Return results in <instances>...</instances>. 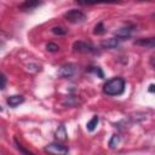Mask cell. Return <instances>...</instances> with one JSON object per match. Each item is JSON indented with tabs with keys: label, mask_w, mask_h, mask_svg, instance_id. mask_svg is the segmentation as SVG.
<instances>
[{
	"label": "cell",
	"mask_w": 155,
	"mask_h": 155,
	"mask_svg": "<svg viewBox=\"0 0 155 155\" xmlns=\"http://www.w3.org/2000/svg\"><path fill=\"white\" fill-rule=\"evenodd\" d=\"M121 0H76L79 5H96V4H115Z\"/></svg>",
	"instance_id": "obj_10"
},
{
	"label": "cell",
	"mask_w": 155,
	"mask_h": 155,
	"mask_svg": "<svg viewBox=\"0 0 155 155\" xmlns=\"http://www.w3.org/2000/svg\"><path fill=\"white\" fill-rule=\"evenodd\" d=\"M16 145H17V149H18V150H21L22 153H25V154H30V151H29V150H25V149H24V148H23V147H22V145H21V144L17 142V140H16Z\"/></svg>",
	"instance_id": "obj_19"
},
{
	"label": "cell",
	"mask_w": 155,
	"mask_h": 155,
	"mask_svg": "<svg viewBox=\"0 0 155 155\" xmlns=\"http://www.w3.org/2000/svg\"><path fill=\"white\" fill-rule=\"evenodd\" d=\"M148 90H149V92L155 93V84H150V85H149V87H148Z\"/></svg>",
	"instance_id": "obj_21"
},
{
	"label": "cell",
	"mask_w": 155,
	"mask_h": 155,
	"mask_svg": "<svg viewBox=\"0 0 155 155\" xmlns=\"http://www.w3.org/2000/svg\"><path fill=\"white\" fill-rule=\"evenodd\" d=\"M126 82L122 78H113L103 85V92L107 96H120L125 92Z\"/></svg>",
	"instance_id": "obj_1"
},
{
	"label": "cell",
	"mask_w": 155,
	"mask_h": 155,
	"mask_svg": "<svg viewBox=\"0 0 155 155\" xmlns=\"http://www.w3.org/2000/svg\"><path fill=\"white\" fill-rule=\"evenodd\" d=\"M52 33L56 34V35H64L67 33V30L64 28H62V27H53L52 28Z\"/></svg>",
	"instance_id": "obj_17"
},
{
	"label": "cell",
	"mask_w": 155,
	"mask_h": 155,
	"mask_svg": "<svg viewBox=\"0 0 155 155\" xmlns=\"http://www.w3.org/2000/svg\"><path fill=\"white\" fill-rule=\"evenodd\" d=\"M46 50H47L48 52H57V51L59 50V46L56 45V44H53V42H48V44L46 45Z\"/></svg>",
	"instance_id": "obj_16"
},
{
	"label": "cell",
	"mask_w": 155,
	"mask_h": 155,
	"mask_svg": "<svg viewBox=\"0 0 155 155\" xmlns=\"http://www.w3.org/2000/svg\"><path fill=\"white\" fill-rule=\"evenodd\" d=\"M119 143H120V136L119 134H113L110 140H109V147L111 149H114V148H116L119 145Z\"/></svg>",
	"instance_id": "obj_14"
},
{
	"label": "cell",
	"mask_w": 155,
	"mask_h": 155,
	"mask_svg": "<svg viewBox=\"0 0 155 155\" xmlns=\"http://www.w3.org/2000/svg\"><path fill=\"white\" fill-rule=\"evenodd\" d=\"M73 48L76 52H82V53H97L98 50L97 47L87 41H75L73 44Z\"/></svg>",
	"instance_id": "obj_3"
},
{
	"label": "cell",
	"mask_w": 155,
	"mask_h": 155,
	"mask_svg": "<svg viewBox=\"0 0 155 155\" xmlns=\"http://www.w3.org/2000/svg\"><path fill=\"white\" fill-rule=\"evenodd\" d=\"M131 33H132V27H121L119 28L117 30L114 31V35L119 39V40H125V39H128L131 36Z\"/></svg>",
	"instance_id": "obj_7"
},
{
	"label": "cell",
	"mask_w": 155,
	"mask_h": 155,
	"mask_svg": "<svg viewBox=\"0 0 155 155\" xmlns=\"http://www.w3.org/2000/svg\"><path fill=\"white\" fill-rule=\"evenodd\" d=\"M24 102V97L21 94H15V96H10L6 98V103L11 107V108H16L19 104H22Z\"/></svg>",
	"instance_id": "obj_8"
},
{
	"label": "cell",
	"mask_w": 155,
	"mask_h": 155,
	"mask_svg": "<svg viewBox=\"0 0 155 155\" xmlns=\"http://www.w3.org/2000/svg\"><path fill=\"white\" fill-rule=\"evenodd\" d=\"M119 45V39L117 38H109L107 40H103L101 42V46L103 48H115Z\"/></svg>",
	"instance_id": "obj_11"
},
{
	"label": "cell",
	"mask_w": 155,
	"mask_h": 155,
	"mask_svg": "<svg viewBox=\"0 0 155 155\" xmlns=\"http://www.w3.org/2000/svg\"><path fill=\"white\" fill-rule=\"evenodd\" d=\"M98 122H99V117L97 116V115H94L87 124H86V128H87V131H90V132H93L94 130H96V127H97V125H98Z\"/></svg>",
	"instance_id": "obj_12"
},
{
	"label": "cell",
	"mask_w": 155,
	"mask_h": 155,
	"mask_svg": "<svg viewBox=\"0 0 155 155\" xmlns=\"http://www.w3.org/2000/svg\"><path fill=\"white\" fill-rule=\"evenodd\" d=\"M75 65L71 64V63H68V64H64L59 68L58 70V76L59 78H71L74 74H75Z\"/></svg>",
	"instance_id": "obj_5"
},
{
	"label": "cell",
	"mask_w": 155,
	"mask_h": 155,
	"mask_svg": "<svg viewBox=\"0 0 155 155\" xmlns=\"http://www.w3.org/2000/svg\"><path fill=\"white\" fill-rule=\"evenodd\" d=\"M64 19H67L69 23L73 24H79L86 21V15L84 12H81L80 10H70L68 12H65L63 15Z\"/></svg>",
	"instance_id": "obj_2"
},
{
	"label": "cell",
	"mask_w": 155,
	"mask_h": 155,
	"mask_svg": "<svg viewBox=\"0 0 155 155\" xmlns=\"http://www.w3.org/2000/svg\"><path fill=\"white\" fill-rule=\"evenodd\" d=\"M1 81H2V82H1V88L4 90V88H5V85H6V76H5L4 74H1Z\"/></svg>",
	"instance_id": "obj_20"
},
{
	"label": "cell",
	"mask_w": 155,
	"mask_h": 155,
	"mask_svg": "<svg viewBox=\"0 0 155 155\" xmlns=\"http://www.w3.org/2000/svg\"><path fill=\"white\" fill-rule=\"evenodd\" d=\"M149 63H150V65L155 69V57H151V58L149 59Z\"/></svg>",
	"instance_id": "obj_22"
},
{
	"label": "cell",
	"mask_w": 155,
	"mask_h": 155,
	"mask_svg": "<svg viewBox=\"0 0 155 155\" xmlns=\"http://www.w3.org/2000/svg\"><path fill=\"white\" fill-rule=\"evenodd\" d=\"M134 45L147 47V48H155V36L151 38H140L134 41Z\"/></svg>",
	"instance_id": "obj_6"
},
{
	"label": "cell",
	"mask_w": 155,
	"mask_h": 155,
	"mask_svg": "<svg viewBox=\"0 0 155 155\" xmlns=\"http://www.w3.org/2000/svg\"><path fill=\"white\" fill-rule=\"evenodd\" d=\"M45 151H46V153H48V154H57V155H62V154H67V153L69 151V149H68L65 145H63V144H61V143L54 142V143L48 144V145L45 148Z\"/></svg>",
	"instance_id": "obj_4"
},
{
	"label": "cell",
	"mask_w": 155,
	"mask_h": 155,
	"mask_svg": "<svg viewBox=\"0 0 155 155\" xmlns=\"http://www.w3.org/2000/svg\"><path fill=\"white\" fill-rule=\"evenodd\" d=\"M56 138L58 140H64L67 139V131H65V126L64 125H59V127L56 131Z\"/></svg>",
	"instance_id": "obj_13"
},
{
	"label": "cell",
	"mask_w": 155,
	"mask_h": 155,
	"mask_svg": "<svg viewBox=\"0 0 155 155\" xmlns=\"http://www.w3.org/2000/svg\"><path fill=\"white\" fill-rule=\"evenodd\" d=\"M104 31H105V28H104V24L102 22H99V23H97L94 25V29H93V34L94 35H102Z\"/></svg>",
	"instance_id": "obj_15"
},
{
	"label": "cell",
	"mask_w": 155,
	"mask_h": 155,
	"mask_svg": "<svg viewBox=\"0 0 155 155\" xmlns=\"http://www.w3.org/2000/svg\"><path fill=\"white\" fill-rule=\"evenodd\" d=\"M42 4L41 0H25L23 4L19 5V10L25 11V10H33L38 6H40Z\"/></svg>",
	"instance_id": "obj_9"
},
{
	"label": "cell",
	"mask_w": 155,
	"mask_h": 155,
	"mask_svg": "<svg viewBox=\"0 0 155 155\" xmlns=\"http://www.w3.org/2000/svg\"><path fill=\"white\" fill-rule=\"evenodd\" d=\"M88 70H90V71H93L94 74H98L99 78H103V76H104V74H103V71H102V69H101L99 67H91Z\"/></svg>",
	"instance_id": "obj_18"
}]
</instances>
